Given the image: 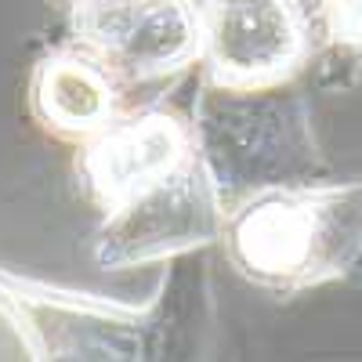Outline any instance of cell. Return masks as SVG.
I'll return each instance as SVG.
<instances>
[{
  "instance_id": "cell-1",
  "label": "cell",
  "mask_w": 362,
  "mask_h": 362,
  "mask_svg": "<svg viewBox=\"0 0 362 362\" xmlns=\"http://www.w3.org/2000/svg\"><path fill=\"white\" fill-rule=\"evenodd\" d=\"M225 243L235 268L261 286L334 279L362 250V192L264 189L232 210Z\"/></svg>"
},
{
  "instance_id": "cell-2",
  "label": "cell",
  "mask_w": 362,
  "mask_h": 362,
  "mask_svg": "<svg viewBox=\"0 0 362 362\" xmlns=\"http://www.w3.org/2000/svg\"><path fill=\"white\" fill-rule=\"evenodd\" d=\"M73 44L90 51L119 83L160 80L199 58L192 0H80L69 11Z\"/></svg>"
},
{
  "instance_id": "cell-3",
  "label": "cell",
  "mask_w": 362,
  "mask_h": 362,
  "mask_svg": "<svg viewBox=\"0 0 362 362\" xmlns=\"http://www.w3.org/2000/svg\"><path fill=\"white\" fill-rule=\"evenodd\" d=\"M199 58L228 90L272 87L308 58L312 29L297 0H196Z\"/></svg>"
},
{
  "instance_id": "cell-4",
  "label": "cell",
  "mask_w": 362,
  "mask_h": 362,
  "mask_svg": "<svg viewBox=\"0 0 362 362\" xmlns=\"http://www.w3.org/2000/svg\"><path fill=\"white\" fill-rule=\"evenodd\" d=\"M192 163V138L170 112L148 109L116 116L109 127L80 141L76 174L102 214H112L134 196L163 185Z\"/></svg>"
},
{
  "instance_id": "cell-5",
  "label": "cell",
  "mask_w": 362,
  "mask_h": 362,
  "mask_svg": "<svg viewBox=\"0 0 362 362\" xmlns=\"http://www.w3.org/2000/svg\"><path fill=\"white\" fill-rule=\"evenodd\" d=\"M210 228H214L210 192L192 160L185 170L167 177L163 185L148 189L119 210H112V214H105L95 239V261L102 268L141 264L174 254L181 247L203 243Z\"/></svg>"
},
{
  "instance_id": "cell-6",
  "label": "cell",
  "mask_w": 362,
  "mask_h": 362,
  "mask_svg": "<svg viewBox=\"0 0 362 362\" xmlns=\"http://www.w3.org/2000/svg\"><path fill=\"white\" fill-rule=\"evenodd\" d=\"M29 109L54 138L87 141L119 116V80L80 44L58 47L29 76Z\"/></svg>"
},
{
  "instance_id": "cell-7",
  "label": "cell",
  "mask_w": 362,
  "mask_h": 362,
  "mask_svg": "<svg viewBox=\"0 0 362 362\" xmlns=\"http://www.w3.org/2000/svg\"><path fill=\"white\" fill-rule=\"evenodd\" d=\"M308 29L337 51H362V0H297Z\"/></svg>"
},
{
  "instance_id": "cell-8",
  "label": "cell",
  "mask_w": 362,
  "mask_h": 362,
  "mask_svg": "<svg viewBox=\"0 0 362 362\" xmlns=\"http://www.w3.org/2000/svg\"><path fill=\"white\" fill-rule=\"evenodd\" d=\"M73 4H80V0H69V8H73Z\"/></svg>"
}]
</instances>
